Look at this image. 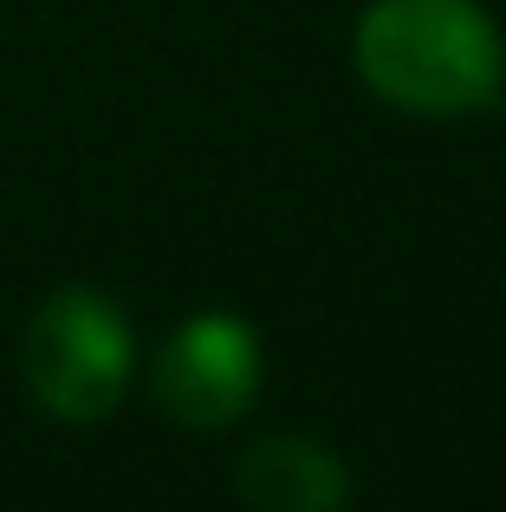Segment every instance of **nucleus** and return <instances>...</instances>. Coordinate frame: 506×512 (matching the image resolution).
<instances>
[{"instance_id": "obj_4", "label": "nucleus", "mask_w": 506, "mask_h": 512, "mask_svg": "<svg viewBox=\"0 0 506 512\" xmlns=\"http://www.w3.org/2000/svg\"><path fill=\"white\" fill-rule=\"evenodd\" d=\"M234 493L253 512H331L351 500V474L305 435H266L234 461Z\"/></svg>"}, {"instance_id": "obj_2", "label": "nucleus", "mask_w": 506, "mask_h": 512, "mask_svg": "<svg viewBox=\"0 0 506 512\" xmlns=\"http://www.w3.org/2000/svg\"><path fill=\"white\" fill-rule=\"evenodd\" d=\"M137 338L117 299L91 286H65L26 318L20 338V370L33 402L52 422H104L130 389Z\"/></svg>"}, {"instance_id": "obj_1", "label": "nucleus", "mask_w": 506, "mask_h": 512, "mask_svg": "<svg viewBox=\"0 0 506 512\" xmlns=\"http://www.w3.org/2000/svg\"><path fill=\"white\" fill-rule=\"evenodd\" d=\"M351 59L409 117H474L506 85V39L481 0H370Z\"/></svg>"}, {"instance_id": "obj_3", "label": "nucleus", "mask_w": 506, "mask_h": 512, "mask_svg": "<svg viewBox=\"0 0 506 512\" xmlns=\"http://www.w3.org/2000/svg\"><path fill=\"white\" fill-rule=\"evenodd\" d=\"M260 396V338L234 312H195L156 357V409L182 428H234Z\"/></svg>"}]
</instances>
